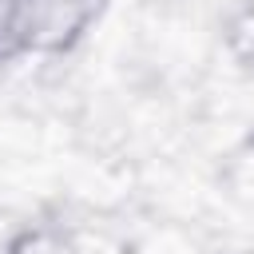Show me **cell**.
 I'll return each mask as SVG.
<instances>
[{
	"mask_svg": "<svg viewBox=\"0 0 254 254\" xmlns=\"http://www.w3.org/2000/svg\"><path fill=\"white\" fill-rule=\"evenodd\" d=\"M32 56H64L99 24L107 0H20Z\"/></svg>",
	"mask_w": 254,
	"mask_h": 254,
	"instance_id": "obj_1",
	"label": "cell"
},
{
	"mask_svg": "<svg viewBox=\"0 0 254 254\" xmlns=\"http://www.w3.org/2000/svg\"><path fill=\"white\" fill-rule=\"evenodd\" d=\"M24 56H32L24 8H20V0H0V67L4 64H16Z\"/></svg>",
	"mask_w": 254,
	"mask_h": 254,
	"instance_id": "obj_4",
	"label": "cell"
},
{
	"mask_svg": "<svg viewBox=\"0 0 254 254\" xmlns=\"http://www.w3.org/2000/svg\"><path fill=\"white\" fill-rule=\"evenodd\" d=\"M222 52L254 75V0H238L222 20Z\"/></svg>",
	"mask_w": 254,
	"mask_h": 254,
	"instance_id": "obj_3",
	"label": "cell"
},
{
	"mask_svg": "<svg viewBox=\"0 0 254 254\" xmlns=\"http://www.w3.org/2000/svg\"><path fill=\"white\" fill-rule=\"evenodd\" d=\"M0 254H79V246L60 218H28L12 226Z\"/></svg>",
	"mask_w": 254,
	"mask_h": 254,
	"instance_id": "obj_2",
	"label": "cell"
}]
</instances>
